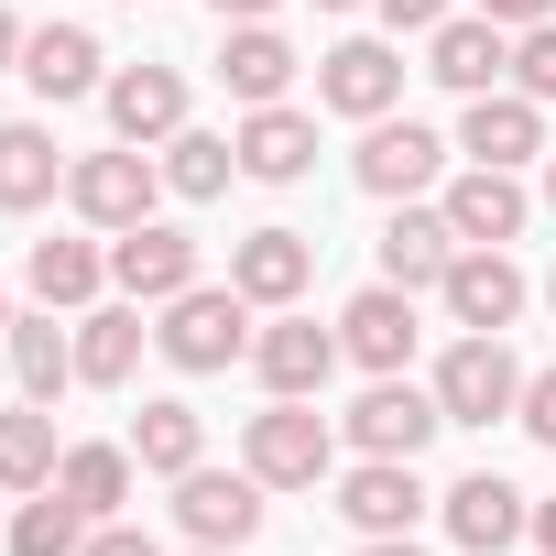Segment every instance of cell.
<instances>
[{
	"label": "cell",
	"mask_w": 556,
	"mask_h": 556,
	"mask_svg": "<svg viewBox=\"0 0 556 556\" xmlns=\"http://www.w3.org/2000/svg\"><path fill=\"white\" fill-rule=\"evenodd\" d=\"M240 469H251L262 491H317V480L339 469V437H328V415H317V404L273 393V404L240 426Z\"/></svg>",
	"instance_id": "obj_1"
},
{
	"label": "cell",
	"mask_w": 556,
	"mask_h": 556,
	"mask_svg": "<svg viewBox=\"0 0 556 556\" xmlns=\"http://www.w3.org/2000/svg\"><path fill=\"white\" fill-rule=\"evenodd\" d=\"M153 350H164L175 371H229V361H251V295H240V285H186V295L164 306Z\"/></svg>",
	"instance_id": "obj_2"
},
{
	"label": "cell",
	"mask_w": 556,
	"mask_h": 556,
	"mask_svg": "<svg viewBox=\"0 0 556 556\" xmlns=\"http://www.w3.org/2000/svg\"><path fill=\"white\" fill-rule=\"evenodd\" d=\"M153 197H164V164L142 153V142H121V153H88V164H66V207L88 218V229H142L153 218Z\"/></svg>",
	"instance_id": "obj_3"
},
{
	"label": "cell",
	"mask_w": 556,
	"mask_h": 556,
	"mask_svg": "<svg viewBox=\"0 0 556 556\" xmlns=\"http://www.w3.org/2000/svg\"><path fill=\"white\" fill-rule=\"evenodd\" d=\"M437 404H447V426H502L513 404H523V361L502 350V339H458L447 361H437Z\"/></svg>",
	"instance_id": "obj_4"
},
{
	"label": "cell",
	"mask_w": 556,
	"mask_h": 556,
	"mask_svg": "<svg viewBox=\"0 0 556 556\" xmlns=\"http://www.w3.org/2000/svg\"><path fill=\"white\" fill-rule=\"evenodd\" d=\"M437 426H447L437 382H404V371H371V393L350 404V447H361V458H415Z\"/></svg>",
	"instance_id": "obj_5"
},
{
	"label": "cell",
	"mask_w": 556,
	"mask_h": 556,
	"mask_svg": "<svg viewBox=\"0 0 556 556\" xmlns=\"http://www.w3.org/2000/svg\"><path fill=\"white\" fill-rule=\"evenodd\" d=\"M393 99H404V55H393V45L350 34V45L317 55V110H339V121H393Z\"/></svg>",
	"instance_id": "obj_6"
},
{
	"label": "cell",
	"mask_w": 556,
	"mask_h": 556,
	"mask_svg": "<svg viewBox=\"0 0 556 556\" xmlns=\"http://www.w3.org/2000/svg\"><path fill=\"white\" fill-rule=\"evenodd\" d=\"M458 153H469V164L523 175V164L545 153V99H523V88H480V99L458 110Z\"/></svg>",
	"instance_id": "obj_7"
},
{
	"label": "cell",
	"mask_w": 556,
	"mask_h": 556,
	"mask_svg": "<svg viewBox=\"0 0 556 556\" xmlns=\"http://www.w3.org/2000/svg\"><path fill=\"white\" fill-rule=\"evenodd\" d=\"M175 523H186L197 545H251V534H262V480H251V469H207V458H197V469L175 480Z\"/></svg>",
	"instance_id": "obj_8"
},
{
	"label": "cell",
	"mask_w": 556,
	"mask_h": 556,
	"mask_svg": "<svg viewBox=\"0 0 556 556\" xmlns=\"http://www.w3.org/2000/svg\"><path fill=\"white\" fill-rule=\"evenodd\" d=\"M110 285H121L131 306H175V295L197 285V240H186V229H164V218L121 229V240H110Z\"/></svg>",
	"instance_id": "obj_9"
},
{
	"label": "cell",
	"mask_w": 556,
	"mask_h": 556,
	"mask_svg": "<svg viewBox=\"0 0 556 556\" xmlns=\"http://www.w3.org/2000/svg\"><path fill=\"white\" fill-rule=\"evenodd\" d=\"M339 361H350V350H339V328H317V317H295V306L251 339L262 393H295V404H306V393H328V371H339Z\"/></svg>",
	"instance_id": "obj_10"
},
{
	"label": "cell",
	"mask_w": 556,
	"mask_h": 556,
	"mask_svg": "<svg viewBox=\"0 0 556 556\" xmlns=\"http://www.w3.org/2000/svg\"><path fill=\"white\" fill-rule=\"evenodd\" d=\"M437 164H447V142H437L426 121H361L350 175H361L371 197H426V186H437Z\"/></svg>",
	"instance_id": "obj_11"
},
{
	"label": "cell",
	"mask_w": 556,
	"mask_h": 556,
	"mask_svg": "<svg viewBox=\"0 0 556 556\" xmlns=\"http://www.w3.org/2000/svg\"><path fill=\"white\" fill-rule=\"evenodd\" d=\"M447 229H458V251L480 240V251H502V240H523V218H534V197H523V175H502V164H469V175H447Z\"/></svg>",
	"instance_id": "obj_12"
},
{
	"label": "cell",
	"mask_w": 556,
	"mask_h": 556,
	"mask_svg": "<svg viewBox=\"0 0 556 556\" xmlns=\"http://www.w3.org/2000/svg\"><path fill=\"white\" fill-rule=\"evenodd\" d=\"M437 295H447V317H458V328L502 339V328L523 317V273H513V251H480V240H469V251L447 262V285H437Z\"/></svg>",
	"instance_id": "obj_13"
},
{
	"label": "cell",
	"mask_w": 556,
	"mask_h": 556,
	"mask_svg": "<svg viewBox=\"0 0 556 556\" xmlns=\"http://www.w3.org/2000/svg\"><path fill=\"white\" fill-rule=\"evenodd\" d=\"M447 262H458V229H447V207H415V197H393V218H382V285L426 295V285H447Z\"/></svg>",
	"instance_id": "obj_14"
},
{
	"label": "cell",
	"mask_w": 556,
	"mask_h": 556,
	"mask_svg": "<svg viewBox=\"0 0 556 556\" xmlns=\"http://www.w3.org/2000/svg\"><path fill=\"white\" fill-rule=\"evenodd\" d=\"M229 285H240L251 306H295V295L317 285V240H306V229H251V240H229Z\"/></svg>",
	"instance_id": "obj_15"
},
{
	"label": "cell",
	"mask_w": 556,
	"mask_h": 556,
	"mask_svg": "<svg viewBox=\"0 0 556 556\" xmlns=\"http://www.w3.org/2000/svg\"><path fill=\"white\" fill-rule=\"evenodd\" d=\"M23 88L55 99V110L88 99V88H110V77H99V34H88V23H34V34H23Z\"/></svg>",
	"instance_id": "obj_16"
},
{
	"label": "cell",
	"mask_w": 556,
	"mask_h": 556,
	"mask_svg": "<svg viewBox=\"0 0 556 556\" xmlns=\"http://www.w3.org/2000/svg\"><path fill=\"white\" fill-rule=\"evenodd\" d=\"M426 77H437V88H458V99H480V88H502V77H513V34H502V23H480V12H458V23H437Z\"/></svg>",
	"instance_id": "obj_17"
},
{
	"label": "cell",
	"mask_w": 556,
	"mask_h": 556,
	"mask_svg": "<svg viewBox=\"0 0 556 556\" xmlns=\"http://www.w3.org/2000/svg\"><path fill=\"white\" fill-rule=\"evenodd\" d=\"M99 99H110V131H121V142H142V153L186 131V77H175V66H121Z\"/></svg>",
	"instance_id": "obj_18"
},
{
	"label": "cell",
	"mask_w": 556,
	"mask_h": 556,
	"mask_svg": "<svg viewBox=\"0 0 556 556\" xmlns=\"http://www.w3.org/2000/svg\"><path fill=\"white\" fill-rule=\"evenodd\" d=\"M339 350H350L361 371H404V361H415V295H404V285L350 295V306H339Z\"/></svg>",
	"instance_id": "obj_19"
},
{
	"label": "cell",
	"mask_w": 556,
	"mask_h": 556,
	"mask_svg": "<svg viewBox=\"0 0 556 556\" xmlns=\"http://www.w3.org/2000/svg\"><path fill=\"white\" fill-rule=\"evenodd\" d=\"M447 534H458L469 556H502L513 534H534V502H523L502 469H469V480L447 491Z\"/></svg>",
	"instance_id": "obj_20"
},
{
	"label": "cell",
	"mask_w": 556,
	"mask_h": 556,
	"mask_svg": "<svg viewBox=\"0 0 556 556\" xmlns=\"http://www.w3.org/2000/svg\"><path fill=\"white\" fill-rule=\"evenodd\" d=\"M339 513H350L361 534H415V513H426L415 458H361V469L339 480Z\"/></svg>",
	"instance_id": "obj_21"
},
{
	"label": "cell",
	"mask_w": 556,
	"mask_h": 556,
	"mask_svg": "<svg viewBox=\"0 0 556 556\" xmlns=\"http://www.w3.org/2000/svg\"><path fill=\"white\" fill-rule=\"evenodd\" d=\"M229 142H240V175H251V186H295V175L317 164V121H306V110H285V99L251 110Z\"/></svg>",
	"instance_id": "obj_22"
},
{
	"label": "cell",
	"mask_w": 556,
	"mask_h": 556,
	"mask_svg": "<svg viewBox=\"0 0 556 556\" xmlns=\"http://www.w3.org/2000/svg\"><path fill=\"white\" fill-rule=\"evenodd\" d=\"M218 34H229V45H218V77H229L240 110H273V99L295 88V45L273 34V23H218Z\"/></svg>",
	"instance_id": "obj_23"
},
{
	"label": "cell",
	"mask_w": 556,
	"mask_h": 556,
	"mask_svg": "<svg viewBox=\"0 0 556 556\" xmlns=\"http://www.w3.org/2000/svg\"><path fill=\"white\" fill-rule=\"evenodd\" d=\"M23 285H34V306L88 317L99 285H110V251H99V240H34V251H23Z\"/></svg>",
	"instance_id": "obj_24"
},
{
	"label": "cell",
	"mask_w": 556,
	"mask_h": 556,
	"mask_svg": "<svg viewBox=\"0 0 556 556\" xmlns=\"http://www.w3.org/2000/svg\"><path fill=\"white\" fill-rule=\"evenodd\" d=\"M142 306H88L77 317V382H99V393H121L131 371H142Z\"/></svg>",
	"instance_id": "obj_25"
},
{
	"label": "cell",
	"mask_w": 556,
	"mask_h": 556,
	"mask_svg": "<svg viewBox=\"0 0 556 556\" xmlns=\"http://www.w3.org/2000/svg\"><path fill=\"white\" fill-rule=\"evenodd\" d=\"M55 186H66V153H55V131H45V121H0V207L23 218V207H45Z\"/></svg>",
	"instance_id": "obj_26"
},
{
	"label": "cell",
	"mask_w": 556,
	"mask_h": 556,
	"mask_svg": "<svg viewBox=\"0 0 556 556\" xmlns=\"http://www.w3.org/2000/svg\"><path fill=\"white\" fill-rule=\"evenodd\" d=\"M0 350H12V382H23V404H55V393L77 382V339L55 328V306H45V317H12V339H0Z\"/></svg>",
	"instance_id": "obj_27"
},
{
	"label": "cell",
	"mask_w": 556,
	"mask_h": 556,
	"mask_svg": "<svg viewBox=\"0 0 556 556\" xmlns=\"http://www.w3.org/2000/svg\"><path fill=\"white\" fill-rule=\"evenodd\" d=\"M88 534H99V513H88V502H66L55 480H45V491H23V513H12V556H88Z\"/></svg>",
	"instance_id": "obj_28"
},
{
	"label": "cell",
	"mask_w": 556,
	"mask_h": 556,
	"mask_svg": "<svg viewBox=\"0 0 556 556\" xmlns=\"http://www.w3.org/2000/svg\"><path fill=\"white\" fill-rule=\"evenodd\" d=\"M131 458L153 469V480H186L197 458H207V426H197V404H142V426H131Z\"/></svg>",
	"instance_id": "obj_29"
},
{
	"label": "cell",
	"mask_w": 556,
	"mask_h": 556,
	"mask_svg": "<svg viewBox=\"0 0 556 556\" xmlns=\"http://www.w3.org/2000/svg\"><path fill=\"white\" fill-rule=\"evenodd\" d=\"M55 415L45 404H12V415H0V491H45L55 480Z\"/></svg>",
	"instance_id": "obj_30"
},
{
	"label": "cell",
	"mask_w": 556,
	"mask_h": 556,
	"mask_svg": "<svg viewBox=\"0 0 556 556\" xmlns=\"http://www.w3.org/2000/svg\"><path fill=\"white\" fill-rule=\"evenodd\" d=\"M55 491L88 502V513L110 523V513L131 502V447H66V458H55Z\"/></svg>",
	"instance_id": "obj_31"
},
{
	"label": "cell",
	"mask_w": 556,
	"mask_h": 556,
	"mask_svg": "<svg viewBox=\"0 0 556 556\" xmlns=\"http://www.w3.org/2000/svg\"><path fill=\"white\" fill-rule=\"evenodd\" d=\"M229 175H240V142H229V131H175V142H164V186H175V197H218Z\"/></svg>",
	"instance_id": "obj_32"
},
{
	"label": "cell",
	"mask_w": 556,
	"mask_h": 556,
	"mask_svg": "<svg viewBox=\"0 0 556 556\" xmlns=\"http://www.w3.org/2000/svg\"><path fill=\"white\" fill-rule=\"evenodd\" d=\"M513 88H523V99H556V23L513 34Z\"/></svg>",
	"instance_id": "obj_33"
},
{
	"label": "cell",
	"mask_w": 556,
	"mask_h": 556,
	"mask_svg": "<svg viewBox=\"0 0 556 556\" xmlns=\"http://www.w3.org/2000/svg\"><path fill=\"white\" fill-rule=\"evenodd\" d=\"M513 426H523L534 447H556V371H523V404H513Z\"/></svg>",
	"instance_id": "obj_34"
},
{
	"label": "cell",
	"mask_w": 556,
	"mask_h": 556,
	"mask_svg": "<svg viewBox=\"0 0 556 556\" xmlns=\"http://www.w3.org/2000/svg\"><path fill=\"white\" fill-rule=\"evenodd\" d=\"M480 23H502V34H534V23H556V0H469Z\"/></svg>",
	"instance_id": "obj_35"
},
{
	"label": "cell",
	"mask_w": 556,
	"mask_h": 556,
	"mask_svg": "<svg viewBox=\"0 0 556 556\" xmlns=\"http://www.w3.org/2000/svg\"><path fill=\"white\" fill-rule=\"evenodd\" d=\"M382 23H393V34H437V23H447V0H382Z\"/></svg>",
	"instance_id": "obj_36"
},
{
	"label": "cell",
	"mask_w": 556,
	"mask_h": 556,
	"mask_svg": "<svg viewBox=\"0 0 556 556\" xmlns=\"http://www.w3.org/2000/svg\"><path fill=\"white\" fill-rule=\"evenodd\" d=\"M88 556H164V545H153V534H131V523H99V534H88Z\"/></svg>",
	"instance_id": "obj_37"
},
{
	"label": "cell",
	"mask_w": 556,
	"mask_h": 556,
	"mask_svg": "<svg viewBox=\"0 0 556 556\" xmlns=\"http://www.w3.org/2000/svg\"><path fill=\"white\" fill-rule=\"evenodd\" d=\"M0 77H23V23H12V0H0Z\"/></svg>",
	"instance_id": "obj_38"
},
{
	"label": "cell",
	"mask_w": 556,
	"mask_h": 556,
	"mask_svg": "<svg viewBox=\"0 0 556 556\" xmlns=\"http://www.w3.org/2000/svg\"><path fill=\"white\" fill-rule=\"evenodd\" d=\"M218 23H273V0H207Z\"/></svg>",
	"instance_id": "obj_39"
},
{
	"label": "cell",
	"mask_w": 556,
	"mask_h": 556,
	"mask_svg": "<svg viewBox=\"0 0 556 556\" xmlns=\"http://www.w3.org/2000/svg\"><path fill=\"white\" fill-rule=\"evenodd\" d=\"M361 556H426L415 534H361Z\"/></svg>",
	"instance_id": "obj_40"
},
{
	"label": "cell",
	"mask_w": 556,
	"mask_h": 556,
	"mask_svg": "<svg viewBox=\"0 0 556 556\" xmlns=\"http://www.w3.org/2000/svg\"><path fill=\"white\" fill-rule=\"evenodd\" d=\"M534 545H545V556H556V502H534Z\"/></svg>",
	"instance_id": "obj_41"
},
{
	"label": "cell",
	"mask_w": 556,
	"mask_h": 556,
	"mask_svg": "<svg viewBox=\"0 0 556 556\" xmlns=\"http://www.w3.org/2000/svg\"><path fill=\"white\" fill-rule=\"evenodd\" d=\"M545 207H556V153H545Z\"/></svg>",
	"instance_id": "obj_42"
},
{
	"label": "cell",
	"mask_w": 556,
	"mask_h": 556,
	"mask_svg": "<svg viewBox=\"0 0 556 556\" xmlns=\"http://www.w3.org/2000/svg\"><path fill=\"white\" fill-rule=\"evenodd\" d=\"M0 339H12V295H0Z\"/></svg>",
	"instance_id": "obj_43"
},
{
	"label": "cell",
	"mask_w": 556,
	"mask_h": 556,
	"mask_svg": "<svg viewBox=\"0 0 556 556\" xmlns=\"http://www.w3.org/2000/svg\"><path fill=\"white\" fill-rule=\"evenodd\" d=\"M317 12H350V0H317Z\"/></svg>",
	"instance_id": "obj_44"
},
{
	"label": "cell",
	"mask_w": 556,
	"mask_h": 556,
	"mask_svg": "<svg viewBox=\"0 0 556 556\" xmlns=\"http://www.w3.org/2000/svg\"><path fill=\"white\" fill-rule=\"evenodd\" d=\"M545 306H556V273H545Z\"/></svg>",
	"instance_id": "obj_45"
},
{
	"label": "cell",
	"mask_w": 556,
	"mask_h": 556,
	"mask_svg": "<svg viewBox=\"0 0 556 556\" xmlns=\"http://www.w3.org/2000/svg\"><path fill=\"white\" fill-rule=\"evenodd\" d=\"M197 556H229V545H197Z\"/></svg>",
	"instance_id": "obj_46"
}]
</instances>
